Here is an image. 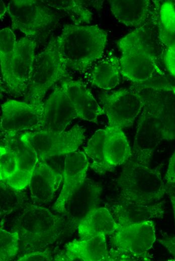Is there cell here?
I'll use <instances>...</instances> for the list:
<instances>
[{"label": "cell", "mask_w": 175, "mask_h": 261, "mask_svg": "<svg viewBox=\"0 0 175 261\" xmlns=\"http://www.w3.org/2000/svg\"><path fill=\"white\" fill-rule=\"evenodd\" d=\"M108 33L98 25L66 24L49 44L60 54L68 68L84 72L102 58Z\"/></svg>", "instance_id": "1"}, {"label": "cell", "mask_w": 175, "mask_h": 261, "mask_svg": "<svg viewBox=\"0 0 175 261\" xmlns=\"http://www.w3.org/2000/svg\"><path fill=\"white\" fill-rule=\"evenodd\" d=\"M118 201L149 205L164 196V183L160 173L149 167V162L132 156L125 163L117 179Z\"/></svg>", "instance_id": "2"}, {"label": "cell", "mask_w": 175, "mask_h": 261, "mask_svg": "<svg viewBox=\"0 0 175 261\" xmlns=\"http://www.w3.org/2000/svg\"><path fill=\"white\" fill-rule=\"evenodd\" d=\"M142 28H137L120 39L118 47L120 74L135 83L143 84L160 74L154 57L145 38Z\"/></svg>", "instance_id": "3"}, {"label": "cell", "mask_w": 175, "mask_h": 261, "mask_svg": "<svg viewBox=\"0 0 175 261\" xmlns=\"http://www.w3.org/2000/svg\"><path fill=\"white\" fill-rule=\"evenodd\" d=\"M84 133L82 126L76 124L62 133L25 132L19 139L36 154L38 162H45L50 157L76 151L85 140Z\"/></svg>", "instance_id": "4"}, {"label": "cell", "mask_w": 175, "mask_h": 261, "mask_svg": "<svg viewBox=\"0 0 175 261\" xmlns=\"http://www.w3.org/2000/svg\"><path fill=\"white\" fill-rule=\"evenodd\" d=\"M68 67L59 52L51 45L36 55L24 100L41 103L47 90L68 75Z\"/></svg>", "instance_id": "5"}, {"label": "cell", "mask_w": 175, "mask_h": 261, "mask_svg": "<svg viewBox=\"0 0 175 261\" xmlns=\"http://www.w3.org/2000/svg\"><path fill=\"white\" fill-rule=\"evenodd\" d=\"M44 105V102L30 103L11 99L3 103L1 132L4 139L14 138L22 131L40 130Z\"/></svg>", "instance_id": "6"}, {"label": "cell", "mask_w": 175, "mask_h": 261, "mask_svg": "<svg viewBox=\"0 0 175 261\" xmlns=\"http://www.w3.org/2000/svg\"><path fill=\"white\" fill-rule=\"evenodd\" d=\"M109 126L123 129L132 126L143 109L144 100L132 89H121L100 95Z\"/></svg>", "instance_id": "7"}, {"label": "cell", "mask_w": 175, "mask_h": 261, "mask_svg": "<svg viewBox=\"0 0 175 261\" xmlns=\"http://www.w3.org/2000/svg\"><path fill=\"white\" fill-rule=\"evenodd\" d=\"M37 44L25 36L16 41L15 50L5 72L1 74L8 91L15 95L24 94L30 78Z\"/></svg>", "instance_id": "8"}, {"label": "cell", "mask_w": 175, "mask_h": 261, "mask_svg": "<svg viewBox=\"0 0 175 261\" xmlns=\"http://www.w3.org/2000/svg\"><path fill=\"white\" fill-rule=\"evenodd\" d=\"M6 8L12 28L20 30L30 38L52 24L54 18L37 1L12 0L7 4Z\"/></svg>", "instance_id": "9"}, {"label": "cell", "mask_w": 175, "mask_h": 261, "mask_svg": "<svg viewBox=\"0 0 175 261\" xmlns=\"http://www.w3.org/2000/svg\"><path fill=\"white\" fill-rule=\"evenodd\" d=\"M58 218L48 209L31 206L20 218L21 234L29 242L45 245L53 242L58 236Z\"/></svg>", "instance_id": "10"}, {"label": "cell", "mask_w": 175, "mask_h": 261, "mask_svg": "<svg viewBox=\"0 0 175 261\" xmlns=\"http://www.w3.org/2000/svg\"><path fill=\"white\" fill-rule=\"evenodd\" d=\"M161 137H163V135L157 110L153 104L144 100L132 149V155L150 161Z\"/></svg>", "instance_id": "11"}, {"label": "cell", "mask_w": 175, "mask_h": 261, "mask_svg": "<svg viewBox=\"0 0 175 261\" xmlns=\"http://www.w3.org/2000/svg\"><path fill=\"white\" fill-rule=\"evenodd\" d=\"M113 247L130 252H148L155 240V229L152 220L121 225L111 234Z\"/></svg>", "instance_id": "12"}, {"label": "cell", "mask_w": 175, "mask_h": 261, "mask_svg": "<svg viewBox=\"0 0 175 261\" xmlns=\"http://www.w3.org/2000/svg\"><path fill=\"white\" fill-rule=\"evenodd\" d=\"M90 163L84 152L76 151L66 155L63 173V185L53 209L66 211V205L84 184Z\"/></svg>", "instance_id": "13"}, {"label": "cell", "mask_w": 175, "mask_h": 261, "mask_svg": "<svg viewBox=\"0 0 175 261\" xmlns=\"http://www.w3.org/2000/svg\"><path fill=\"white\" fill-rule=\"evenodd\" d=\"M76 118V111L63 87H56L44 102L40 130L63 132Z\"/></svg>", "instance_id": "14"}, {"label": "cell", "mask_w": 175, "mask_h": 261, "mask_svg": "<svg viewBox=\"0 0 175 261\" xmlns=\"http://www.w3.org/2000/svg\"><path fill=\"white\" fill-rule=\"evenodd\" d=\"M108 256L106 235L101 234L67 243L55 260L103 261L108 260Z\"/></svg>", "instance_id": "15"}, {"label": "cell", "mask_w": 175, "mask_h": 261, "mask_svg": "<svg viewBox=\"0 0 175 261\" xmlns=\"http://www.w3.org/2000/svg\"><path fill=\"white\" fill-rule=\"evenodd\" d=\"M61 86L74 106L78 118L98 123L99 116L105 112L84 84L67 79L62 81Z\"/></svg>", "instance_id": "16"}, {"label": "cell", "mask_w": 175, "mask_h": 261, "mask_svg": "<svg viewBox=\"0 0 175 261\" xmlns=\"http://www.w3.org/2000/svg\"><path fill=\"white\" fill-rule=\"evenodd\" d=\"M62 175L45 162H38L29 184L31 197L35 202L51 201L62 180Z\"/></svg>", "instance_id": "17"}, {"label": "cell", "mask_w": 175, "mask_h": 261, "mask_svg": "<svg viewBox=\"0 0 175 261\" xmlns=\"http://www.w3.org/2000/svg\"><path fill=\"white\" fill-rule=\"evenodd\" d=\"M120 226L108 208L95 207L79 219L77 230L80 239H86L111 234Z\"/></svg>", "instance_id": "18"}, {"label": "cell", "mask_w": 175, "mask_h": 261, "mask_svg": "<svg viewBox=\"0 0 175 261\" xmlns=\"http://www.w3.org/2000/svg\"><path fill=\"white\" fill-rule=\"evenodd\" d=\"M110 10L120 23L137 28H142L150 14V3L147 0H111Z\"/></svg>", "instance_id": "19"}, {"label": "cell", "mask_w": 175, "mask_h": 261, "mask_svg": "<svg viewBox=\"0 0 175 261\" xmlns=\"http://www.w3.org/2000/svg\"><path fill=\"white\" fill-rule=\"evenodd\" d=\"M121 225H126L160 218L163 210L159 204L149 205L116 201L109 209Z\"/></svg>", "instance_id": "20"}, {"label": "cell", "mask_w": 175, "mask_h": 261, "mask_svg": "<svg viewBox=\"0 0 175 261\" xmlns=\"http://www.w3.org/2000/svg\"><path fill=\"white\" fill-rule=\"evenodd\" d=\"M4 139L9 142L16 150L17 156L16 171L6 184L15 190H22L29 186L33 171L38 162L37 157L19 139H16V137Z\"/></svg>", "instance_id": "21"}, {"label": "cell", "mask_w": 175, "mask_h": 261, "mask_svg": "<svg viewBox=\"0 0 175 261\" xmlns=\"http://www.w3.org/2000/svg\"><path fill=\"white\" fill-rule=\"evenodd\" d=\"M104 144L105 162L109 171L125 164L132 155V149L122 129L108 126Z\"/></svg>", "instance_id": "22"}, {"label": "cell", "mask_w": 175, "mask_h": 261, "mask_svg": "<svg viewBox=\"0 0 175 261\" xmlns=\"http://www.w3.org/2000/svg\"><path fill=\"white\" fill-rule=\"evenodd\" d=\"M119 59L110 55L98 61L91 72L92 85L104 90L116 87L120 80Z\"/></svg>", "instance_id": "23"}, {"label": "cell", "mask_w": 175, "mask_h": 261, "mask_svg": "<svg viewBox=\"0 0 175 261\" xmlns=\"http://www.w3.org/2000/svg\"><path fill=\"white\" fill-rule=\"evenodd\" d=\"M106 135L105 128L97 130L83 148L88 158L91 160V169L100 174L108 172L104 156V144Z\"/></svg>", "instance_id": "24"}, {"label": "cell", "mask_w": 175, "mask_h": 261, "mask_svg": "<svg viewBox=\"0 0 175 261\" xmlns=\"http://www.w3.org/2000/svg\"><path fill=\"white\" fill-rule=\"evenodd\" d=\"M159 35L166 46L175 41V7L172 3H163L160 8Z\"/></svg>", "instance_id": "25"}, {"label": "cell", "mask_w": 175, "mask_h": 261, "mask_svg": "<svg viewBox=\"0 0 175 261\" xmlns=\"http://www.w3.org/2000/svg\"><path fill=\"white\" fill-rule=\"evenodd\" d=\"M17 156L16 150L9 142L1 140L0 147V180L7 184L17 170Z\"/></svg>", "instance_id": "26"}, {"label": "cell", "mask_w": 175, "mask_h": 261, "mask_svg": "<svg viewBox=\"0 0 175 261\" xmlns=\"http://www.w3.org/2000/svg\"><path fill=\"white\" fill-rule=\"evenodd\" d=\"M16 38L14 32L9 28L0 31V62L1 73L6 70L10 59L13 54L16 43Z\"/></svg>", "instance_id": "27"}, {"label": "cell", "mask_w": 175, "mask_h": 261, "mask_svg": "<svg viewBox=\"0 0 175 261\" xmlns=\"http://www.w3.org/2000/svg\"><path fill=\"white\" fill-rule=\"evenodd\" d=\"M20 235L18 231L10 232L0 228V260H10L17 254Z\"/></svg>", "instance_id": "28"}, {"label": "cell", "mask_w": 175, "mask_h": 261, "mask_svg": "<svg viewBox=\"0 0 175 261\" xmlns=\"http://www.w3.org/2000/svg\"><path fill=\"white\" fill-rule=\"evenodd\" d=\"M152 257L148 252L137 254L114 247H112L109 250V256L108 260L110 261H139V260H150Z\"/></svg>", "instance_id": "29"}, {"label": "cell", "mask_w": 175, "mask_h": 261, "mask_svg": "<svg viewBox=\"0 0 175 261\" xmlns=\"http://www.w3.org/2000/svg\"><path fill=\"white\" fill-rule=\"evenodd\" d=\"M64 3V7L77 16L80 22L90 23L92 18V13L81 5L79 1H65Z\"/></svg>", "instance_id": "30"}, {"label": "cell", "mask_w": 175, "mask_h": 261, "mask_svg": "<svg viewBox=\"0 0 175 261\" xmlns=\"http://www.w3.org/2000/svg\"><path fill=\"white\" fill-rule=\"evenodd\" d=\"M163 60L166 69L175 77V41L166 46Z\"/></svg>", "instance_id": "31"}, {"label": "cell", "mask_w": 175, "mask_h": 261, "mask_svg": "<svg viewBox=\"0 0 175 261\" xmlns=\"http://www.w3.org/2000/svg\"><path fill=\"white\" fill-rule=\"evenodd\" d=\"M52 258L51 254L46 250L43 252L36 251L26 254L19 258L18 260H52Z\"/></svg>", "instance_id": "32"}, {"label": "cell", "mask_w": 175, "mask_h": 261, "mask_svg": "<svg viewBox=\"0 0 175 261\" xmlns=\"http://www.w3.org/2000/svg\"><path fill=\"white\" fill-rule=\"evenodd\" d=\"M165 180L167 184L175 183V151L170 159Z\"/></svg>", "instance_id": "33"}, {"label": "cell", "mask_w": 175, "mask_h": 261, "mask_svg": "<svg viewBox=\"0 0 175 261\" xmlns=\"http://www.w3.org/2000/svg\"><path fill=\"white\" fill-rule=\"evenodd\" d=\"M159 241L165 246L175 259V237L166 238Z\"/></svg>", "instance_id": "34"}, {"label": "cell", "mask_w": 175, "mask_h": 261, "mask_svg": "<svg viewBox=\"0 0 175 261\" xmlns=\"http://www.w3.org/2000/svg\"><path fill=\"white\" fill-rule=\"evenodd\" d=\"M7 12L6 6L2 1H1V19H3L5 14Z\"/></svg>", "instance_id": "35"}, {"label": "cell", "mask_w": 175, "mask_h": 261, "mask_svg": "<svg viewBox=\"0 0 175 261\" xmlns=\"http://www.w3.org/2000/svg\"><path fill=\"white\" fill-rule=\"evenodd\" d=\"M170 201L171 202L173 210V214H174V220H175V196H170Z\"/></svg>", "instance_id": "36"}, {"label": "cell", "mask_w": 175, "mask_h": 261, "mask_svg": "<svg viewBox=\"0 0 175 261\" xmlns=\"http://www.w3.org/2000/svg\"><path fill=\"white\" fill-rule=\"evenodd\" d=\"M173 89H174V90L175 91V88H174Z\"/></svg>", "instance_id": "37"}]
</instances>
